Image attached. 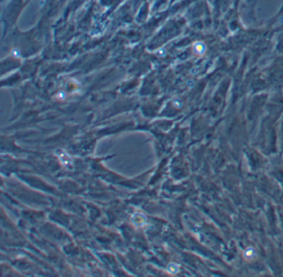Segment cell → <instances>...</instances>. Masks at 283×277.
Masks as SVG:
<instances>
[{
    "mask_svg": "<svg viewBox=\"0 0 283 277\" xmlns=\"http://www.w3.org/2000/svg\"><path fill=\"white\" fill-rule=\"evenodd\" d=\"M56 155L58 156L60 161L62 162V164L67 167V168H71L72 167V159L71 157L68 156V154L65 152L64 151L62 150H57L56 151Z\"/></svg>",
    "mask_w": 283,
    "mask_h": 277,
    "instance_id": "cell-1",
    "label": "cell"
},
{
    "mask_svg": "<svg viewBox=\"0 0 283 277\" xmlns=\"http://www.w3.org/2000/svg\"><path fill=\"white\" fill-rule=\"evenodd\" d=\"M131 220L133 223L138 227H145L147 224V219L143 213H135L133 214Z\"/></svg>",
    "mask_w": 283,
    "mask_h": 277,
    "instance_id": "cell-2",
    "label": "cell"
},
{
    "mask_svg": "<svg viewBox=\"0 0 283 277\" xmlns=\"http://www.w3.org/2000/svg\"><path fill=\"white\" fill-rule=\"evenodd\" d=\"M256 256H257V252H256V250L253 247H248L243 252V256L247 261L253 260L256 257Z\"/></svg>",
    "mask_w": 283,
    "mask_h": 277,
    "instance_id": "cell-3",
    "label": "cell"
},
{
    "mask_svg": "<svg viewBox=\"0 0 283 277\" xmlns=\"http://www.w3.org/2000/svg\"><path fill=\"white\" fill-rule=\"evenodd\" d=\"M167 270L169 273L174 275V274L178 273V271H179V266H178V265H176L174 263H170L168 266Z\"/></svg>",
    "mask_w": 283,
    "mask_h": 277,
    "instance_id": "cell-4",
    "label": "cell"
},
{
    "mask_svg": "<svg viewBox=\"0 0 283 277\" xmlns=\"http://www.w3.org/2000/svg\"><path fill=\"white\" fill-rule=\"evenodd\" d=\"M57 97H58V99H60V100H63V99H64V98L66 97L65 93L64 92H59L58 93V95H57Z\"/></svg>",
    "mask_w": 283,
    "mask_h": 277,
    "instance_id": "cell-5",
    "label": "cell"
},
{
    "mask_svg": "<svg viewBox=\"0 0 283 277\" xmlns=\"http://www.w3.org/2000/svg\"><path fill=\"white\" fill-rule=\"evenodd\" d=\"M13 56H15V57H18V56H20V54H19L18 50H17V49H14V50H13Z\"/></svg>",
    "mask_w": 283,
    "mask_h": 277,
    "instance_id": "cell-6",
    "label": "cell"
}]
</instances>
